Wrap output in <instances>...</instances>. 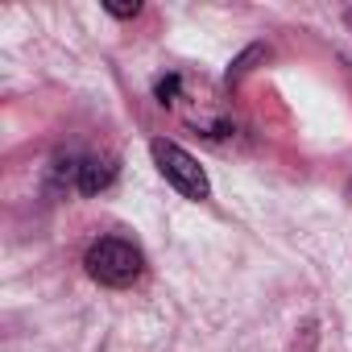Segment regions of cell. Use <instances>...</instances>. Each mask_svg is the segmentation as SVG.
I'll list each match as a JSON object with an SVG mask.
<instances>
[{"mask_svg": "<svg viewBox=\"0 0 352 352\" xmlns=\"http://www.w3.org/2000/svg\"><path fill=\"white\" fill-rule=\"evenodd\" d=\"M83 265H87V274H91L100 286L120 290V286H133V282L141 278L145 257H141L137 245H129V241H120V236H104V241H96V245L87 249Z\"/></svg>", "mask_w": 352, "mask_h": 352, "instance_id": "obj_1", "label": "cell"}, {"mask_svg": "<svg viewBox=\"0 0 352 352\" xmlns=\"http://www.w3.org/2000/svg\"><path fill=\"white\" fill-rule=\"evenodd\" d=\"M149 153H153V162H157V170H162V179L179 191V195H187V199H208V195H212L208 170H204L183 145H174V141H153Z\"/></svg>", "mask_w": 352, "mask_h": 352, "instance_id": "obj_2", "label": "cell"}, {"mask_svg": "<svg viewBox=\"0 0 352 352\" xmlns=\"http://www.w3.org/2000/svg\"><path fill=\"white\" fill-rule=\"evenodd\" d=\"M112 179H116V157H83L75 187L83 195H100L104 187H112Z\"/></svg>", "mask_w": 352, "mask_h": 352, "instance_id": "obj_3", "label": "cell"}, {"mask_svg": "<svg viewBox=\"0 0 352 352\" xmlns=\"http://www.w3.org/2000/svg\"><path fill=\"white\" fill-rule=\"evenodd\" d=\"M179 87H183V79H179V75H166V79H157V87H153L157 104H174V96H179Z\"/></svg>", "mask_w": 352, "mask_h": 352, "instance_id": "obj_4", "label": "cell"}, {"mask_svg": "<svg viewBox=\"0 0 352 352\" xmlns=\"http://www.w3.org/2000/svg\"><path fill=\"white\" fill-rule=\"evenodd\" d=\"M104 13H112V17L129 21V17H137V13H141V5H137V0H133V5H104Z\"/></svg>", "mask_w": 352, "mask_h": 352, "instance_id": "obj_5", "label": "cell"}]
</instances>
